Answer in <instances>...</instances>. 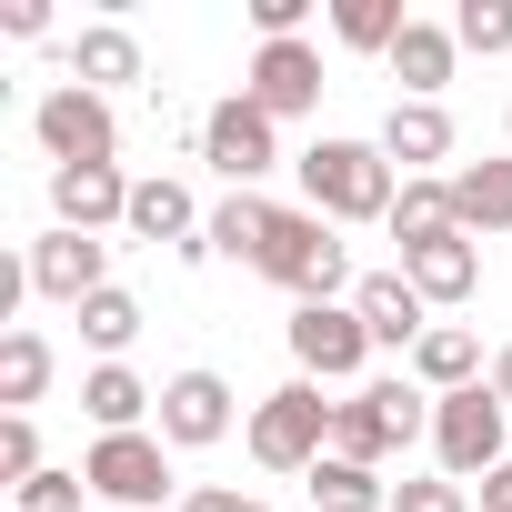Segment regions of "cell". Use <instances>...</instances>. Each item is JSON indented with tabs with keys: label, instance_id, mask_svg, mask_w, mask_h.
I'll return each instance as SVG.
<instances>
[{
	"label": "cell",
	"instance_id": "cell-1",
	"mask_svg": "<svg viewBox=\"0 0 512 512\" xmlns=\"http://www.w3.org/2000/svg\"><path fill=\"white\" fill-rule=\"evenodd\" d=\"M302 201L322 221H392L402 171L382 161V141H312L302 151Z\"/></svg>",
	"mask_w": 512,
	"mask_h": 512
},
{
	"label": "cell",
	"instance_id": "cell-2",
	"mask_svg": "<svg viewBox=\"0 0 512 512\" xmlns=\"http://www.w3.org/2000/svg\"><path fill=\"white\" fill-rule=\"evenodd\" d=\"M422 432H432V402H422L412 382H362L352 402H332V452H342V462H372V472H382V462H392L402 442H422Z\"/></svg>",
	"mask_w": 512,
	"mask_h": 512
},
{
	"label": "cell",
	"instance_id": "cell-3",
	"mask_svg": "<svg viewBox=\"0 0 512 512\" xmlns=\"http://www.w3.org/2000/svg\"><path fill=\"white\" fill-rule=\"evenodd\" d=\"M251 272L282 282L292 302H332V292L352 282V262H342V241H332V221H322V211H272L262 262H251Z\"/></svg>",
	"mask_w": 512,
	"mask_h": 512
},
{
	"label": "cell",
	"instance_id": "cell-4",
	"mask_svg": "<svg viewBox=\"0 0 512 512\" xmlns=\"http://www.w3.org/2000/svg\"><path fill=\"white\" fill-rule=\"evenodd\" d=\"M322 452H332V402H322V382L262 392V412H251V462H262V472H312Z\"/></svg>",
	"mask_w": 512,
	"mask_h": 512
},
{
	"label": "cell",
	"instance_id": "cell-5",
	"mask_svg": "<svg viewBox=\"0 0 512 512\" xmlns=\"http://www.w3.org/2000/svg\"><path fill=\"white\" fill-rule=\"evenodd\" d=\"M432 452H442V482H482L492 462H512V452H502V392H492V382L442 392V402H432Z\"/></svg>",
	"mask_w": 512,
	"mask_h": 512
},
{
	"label": "cell",
	"instance_id": "cell-6",
	"mask_svg": "<svg viewBox=\"0 0 512 512\" xmlns=\"http://www.w3.org/2000/svg\"><path fill=\"white\" fill-rule=\"evenodd\" d=\"M31 131H41V151H51V171H81V161H111V151H121V121H111V101H101V91H81V81H61V91H41V111H31Z\"/></svg>",
	"mask_w": 512,
	"mask_h": 512
},
{
	"label": "cell",
	"instance_id": "cell-7",
	"mask_svg": "<svg viewBox=\"0 0 512 512\" xmlns=\"http://www.w3.org/2000/svg\"><path fill=\"white\" fill-rule=\"evenodd\" d=\"M81 472H91L101 502H131V512H151V502L171 492V452H161V432H101Z\"/></svg>",
	"mask_w": 512,
	"mask_h": 512
},
{
	"label": "cell",
	"instance_id": "cell-8",
	"mask_svg": "<svg viewBox=\"0 0 512 512\" xmlns=\"http://www.w3.org/2000/svg\"><path fill=\"white\" fill-rule=\"evenodd\" d=\"M362 352H372V332H362L352 302H302V312H292V362H302V382H352Z\"/></svg>",
	"mask_w": 512,
	"mask_h": 512
},
{
	"label": "cell",
	"instance_id": "cell-9",
	"mask_svg": "<svg viewBox=\"0 0 512 512\" xmlns=\"http://www.w3.org/2000/svg\"><path fill=\"white\" fill-rule=\"evenodd\" d=\"M201 161H211L221 181H241V191H251V181L282 161V151H272V111H251L241 91H231V101H211V111H201Z\"/></svg>",
	"mask_w": 512,
	"mask_h": 512
},
{
	"label": "cell",
	"instance_id": "cell-10",
	"mask_svg": "<svg viewBox=\"0 0 512 512\" xmlns=\"http://www.w3.org/2000/svg\"><path fill=\"white\" fill-rule=\"evenodd\" d=\"M31 292L41 302H91V292H111V241H91V231H51V241H31Z\"/></svg>",
	"mask_w": 512,
	"mask_h": 512
},
{
	"label": "cell",
	"instance_id": "cell-11",
	"mask_svg": "<svg viewBox=\"0 0 512 512\" xmlns=\"http://www.w3.org/2000/svg\"><path fill=\"white\" fill-rule=\"evenodd\" d=\"M241 101H251V111H272V121H302V111L322 101V51H312V41H262V51H251Z\"/></svg>",
	"mask_w": 512,
	"mask_h": 512
},
{
	"label": "cell",
	"instance_id": "cell-12",
	"mask_svg": "<svg viewBox=\"0 0 512 512\" xmlns=\"http://www.w3.org/2000/svg\"><path fill=\"white\" fill-rule=\"evenodd\" d=\"M51 211H61V231H91V241H101V221H131V181H121V161L51 171Z\"/></svg>",
	"mask_w": 512,
	"mask_h": 512
},
{
	"label": "cell",
	"instance_id": "cell-13",
	"mask_svg": "<svg viewBox=\"0 0 512 512\" xmlns=\"http://www.w3.org/2000/svg\"><path fill=\"white\" fill-rule=\"evenodd\" d=\"M221 432H231V382H221V372H171V382H161V442H191V452H201V442H221Z\"/></svg>",
	"mask_w": 512,
	"mask_h": 512
},
{
	"label": "cell",
	"instance_id": "cell-14",
	"mask_svg": "<svg viewBox=\"0 0 512 512\" xmlns=\"http://www.w3.org/2000/svg\"><path fill=\"white\" fill-rule=\"evenodd\" d=\"M131 231H141V241H171L181 262H211V241H201V211H191V191H181L171 171L131 181Z\"/></svg>",
	"mask_w": 512,
	"mask_h": 512
},
{
	"label": "cell",
	"instance_id": "cell-15",
	"mask_svg": "<svg viewBox=\"0 0 512 512\" xmlns=\"http://www.w3.org/2000/svg\"><path fill=\"white\" fill-rule=\"evenodd\" d=\"M382 161H392L402 181H422V161H452V111H442V101H392Z\"/></svg>",
	"mask_w": 512,
	"mask_h": 512
},
{
	"label": "cell",
	"instance_id": "cell-16",
	"mask_svg": "<svg viewBox=\"0 0 512 512\" xmlns=\"http://www.w3.org/2000/svg\"><path fill=\"white\" fill-rule=\"evenodd\" d=\"M352 312H362V332H372V342H402V352L432 332V302H422L402 272H372V282H352Z\"/></svg>",
	"mask_w": 512,
	"mask_h": 512
},
{
	"label": "cell",
	"instance_id": "cell-17",
	"mask_svg": "<svg viewBox=\"0 0 512 512\" xmlns=\"http://www.w3.org/2000/svg\"><path fill=\"white\" fill-rule=\"evenodd\" d=\"M402 282H412L422 302H472V282H482V251H472V231H442V241L402 251Z\"/></svg>",
	"mask_w": 512,
	"mask_h": 512
},
{
	"label": "cell",
	"instance_id": "cell-18",
	"mask_svg": "<svg viewBox=\"0 0 512 512\" xmlns=\"http://www.w3.org/2000/svg\"><path fill=\"white\" fill-rule=\"evenodd\" d=\"M452 31L442 21H412L402 41H392V81H402V101H442V81H452Z\"/></svg>",
	"mask_w": 512,
	"mask_h": 512
},
{
	"label": "cell",
	"instance_id": "cell-19",
	"mask_svg": "<svg viewBox=\"0 0 512 512\" xmlns=\"http://www.w3.org/2000/svg\"><path fill=\"white\" fill-rule=\"evenodd\" d=\"M472 372H482V342L462 332V322H432L422 342H412V382L442 402V392H472Z\"/></svg>",
	"mask_w": 512,
	"mask_h": 512
},
{
	"label": "cell",
	"instance_id": "cell-20",
	"mask_svg": "<svg viewBox=\"0 0 512 512\" xmlns=\"http://www.w3.org/2000/svg\"><path fill=\"white\" fill-rule=\"evenodd\" d=\"M71 81H81V91H111V81H141V41H131L121 21H91V31L71 41Z\"/></svg>",
	"mask_w": 512,
	"mask_h": 512
},
{
	"label": "cell",
	"instance_id": "cell-21",
	"mask_svg": "<svg viewBox=\"0 0 512 512\" xmlns=\"http://www.w3.org/2000/svg\"><path fill=\"white\" fill-rule=\"evenodd\" d=\"M452 221H462V231H512V161L452 171Z\"/></svg>",
	"mask_w": 512,
	"mask_h": 512
},
{
	"label": "cell",
	"instance_id": "cell-22",
	"mask_svg": "<svg viewBox=\"0 0 512 512\" xmlns=\"http://www.w3.org/2000/svg\"><path fill=\"white\" fill-rule=\"evenodd\" d=\"M161 392H141V372L131 362H101L91 382H81V412L101 422V432H141V412H151Z\"/></svg>",
	"mask_w": 512,
	"mask_h": 512
},
{
	"label": "cell",
	"instance_id": "cell-23",
	"mask_svg": "<svg viewBox=\"0 0 512 512\" xmlns=\"http://www.w3.org/2000/svg\"><path fill=\"white\" fill-rule=\"evenodd\" d=\"M312 502H322V512H392V482H382L372 462L322 452V462H312Z\"/></svg>",
	"mask_w": 512,
	"mask_h": 512
},
{
	"label": "cell",
	"instance_id": "cell-24",
	"mask_svg": "<svg viewBox=\"0 0 512 512\" xmlns=\"http://www.w3.org/2000/svg\"><path fill=\"white\" fill-rule=\"evenodd\" d=\"M272 211H282V201H262V191H231V201L201 221V241H211V251H231V262H262V231H272Z\"/></svg>",
	"mask_w": 512,
	"mask_h": 512
},
{
	"label": "cell",
	"instance_id": "cell-25",
	"mask_svg": "<svg viewBox=\"0 0 512 512\" xmlns=\"http://www.w3.org/2000/svg\"><path fill=\"white\" fill-rule=\"evenodd\" d=\"M442 231H462V221H452V181H432V171L402 181V201H392V241L422 251V241H442Z\"/></svg>",
	"mask_w": 512,
	"mask_h": 512
},
{
	"label": "cell",
	"instance_id": "cell-26",
	"mask_svg": "<svg viewBox=\"0 0 512 512\" xmlns=\"http://www.w3.org/2000/svg\"><path fill=\"white\" fill-rule=\"evenodd\" d=\"M41 392H51V342L41 332H0V402L31 412Z\"/></svg>",
	"mask_w": 512,
	"mask_h": 512
},
{
	"label": "cell",
	"instance_id": "cell-27",
	"mask_svg": "<svg viewBox=\"0 0 512 512\" xmlns=\"http://www.w3.org/2000/svg\"><path fill=\"white\" fill-rule=\"evenodd\" d=\"M81 342H91L101 362H121V352L141 342V302H131V292H91V302H81Z\"/></svg>",
	"mask_w": 512,
	"mask_h": 512
},
{
	"label": "cell",
	"instance_id": "cell-28",
	"mask_svg": "<svg viewBox=\"0 0 512 512\" xmlns=\"http://www.w3.org/2000/svg\"><path fill=\"white\" fill-rule=\"evenodd\" d=\"M332 31H342L352 51H382V61H392V41L412 31V11H402V0H342V11H332Z\"/></svg>",
	"mask_w": 512,
	"mask_h": 512
},
{
	"label": "cell",
	"instance_id": "cell-29",
	"mask_svg": "<svg viewBox=\"0 0 512 512\" xmlns=\"http://www.w3.org/2000/svg\"><path fill=\"white\" fill-rule=\"evenodd\" d=\"M452 41H462V51H482V61H492V51H512V0H462V11H452Z\"/></svg>",
	"mask_w": 512,
	"mask_h": 512
},
{
	"label": "cell",
	"instance_id": "cell-30",
	"mask_svg": "<svg viewBox=\"0 0 512 512\" xmlns=\"http://www.w3.org/2000/svg\"><path fill=\"white\" fill-rule=\"evenodd\" d=\"M0 472H11V492L51 472V462H41V432H31V412H0Z\"/></svg>",
	"mask_w": 512,
	"mask_h": 512
},
{
	"label": "cell",
	"instance_id": "cell-31",
	"mask_svg": "<svg viewBox=\"0 0 512 512\" xmlns=\"http://www.w3.org/2000/svg\"><path fill=\"white\" fill-rule=\"evenodd\" d=\"M81 492H91V472H41V482H21L11 502H21V512H81Z\"/></svg>",
	"mask_w": 512,
	"mask_h": 512
},
{
	"label": "cell",
	"instance_id": "cell-32",
	"mask_svg": "<svg viewBox=\"0 0 512 512\" xmlns=\"http://www.w3.org/2000/svg\"><path fill=\"white\" fill-rule=\"evenodd\" d=\"M392 512H472L462 482H392Z\"/></svg>",
	"mask_w": 512,
	"mask_h": 512
},
{
	"label": "cell",
	"instance_id": "cell-33",
	"mask_svg": "<svg viewBox=\"0 0 512 512\" xmlns=\"http://www.w3.org/2000/svg\"><path fill=\"white\" fill-rule=\"evenodd\" d=\"M302 21H312V0H251V31L262 41H302Z\"/></svg>",
	"mask_w": 512,
	"mask_h": 512
},
{
	"label": "cell",
	"instance_id": "cell-34",
	"mask_svg": "<svg viewBox=\"0 0 512 512\" xmlns=\"http://www.w3.org/2000/svg\"><path fill=\"white\" fill-rule=\"evenodd\" d=\"M181 512H272V502H241V492H221V482H201V492H181Z\"/></svg>",
	"mask_w": 512,
	"mask_h": 512
},
{
	"label": "cell",
	"instance_id": "cell-35",
	"mask_svg": "<svg viewBox=\"0 0 512 512\" xmlns=\"http://www.w3.org/2000/svg\"><path fill=\"white\" fill-rule=\"evenodd\" d=\"M0 31H11V41H41V31H51V11H41V0H11V11H0Z\"/></svg>",
	"mask_w": 512,
	"mask_h": 512
},
{
	"label": "cell",
	"instance_id": "cell-36",
	"mask_svg": "<svg viewBox=\"0 0 512 512\" xmlns=\"http://www.w3.org/2000/svg\"><path fill=\"white\" fill-rule=\"evenodd\" d=\"M482 512H512V462H492V472H482Z\"/></svg>",
	"mask_w": 512,
	"mask_h": 512
},
{
	"label": "cell",
	"instance_id": "cell-37",
	"mask_svg": "<svg viewBox=\"0 0 512 512\" xmlns=\"http://www.w3.org/2000/svg\"><path fill=\"white\" fill-rule=\"evenodd\" d=\"M492 392H502V402H512V342H502V362H492Z\"/></svg>",
	"mask_w": 512,
	"mask_h": 512
}]
</instances>
